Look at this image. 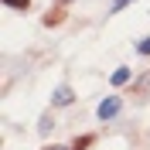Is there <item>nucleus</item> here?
Listing matches in <instances>:
<instances>
[{
  "mask_svg": "<svg viewBox=\"0 0 150 150\" xmlns=\"http://www.w3.org/2000/svg\"><path fill=\"white\" fill-rule=\"evenodd\" d=\"M120 109H123V99L120 96H106L103 103H99V109H96V116H99V120H112V116H120Z\"/></svg>",
  "mask_w": 150,
  "mask_h": 150,
  "instance_id": "nucleus-1",
  "label": "nucleus"
},
{
  "mask_svg": "<svg viewBox=\"0 0 150 150\" xmlns=\"http://www.w3.org/2000/svg\"><path fill=\"white\" fill-rule=\"evenodd\" d=\"M72 103H75V92L68 85H58L55 96H51V106H72Z\"/></svg>",
  "mask_w": 150,
  "mask_h": 150,
  "instance_id": "nucleus-2",
  "label": "nucleus"
},
{
  "mask_svg": "<svg viewBox=\"0 0 150 150\" xmlns=\"http://www.w3.org/2000/svg\"><path fill=\"white\" fill-rule=\"evenodd\" d=\"M130 75H133L130 68H116V72H112V79H109V82H112V85H126V82H130Z\"/></svg>",
  "mask_w": 150,
  "mask_h": 150,
  "instance_id": "nucleus-3",
  "label": "nucleus"
},
{
  "mask_svg": "<svg viewBox=\"0 0 150 150\" xmlns=\"http://www.w3.org/2000/svg\"><path fill=\"white\" fill-rule=\"evenodd\" d=\"M4 7H7V10H28L31 0H4Z\"/></svg>",
  "mask_w": 150,
  "mask_h": 150,
  "instance_id": "nucleus-4",
  "label": "nucleus"
},
{
  "mask_svg": "<svg viewBox=\"0 0 150 150\" xmlns=\"http://www.w3.org/2000/svg\"><path fill=\"white\" fill-rule=\"evenodd\" d=\"M137 51H140V55H150V38H140V41H137Z\"/></svg>",
  "mask_w": 150,
  "mask_h": 150,
  "instance_id": "nucleus-5",
  "label": "nucleus"
},
{
  "mask_svg": "<svg viewBox=\"0 0 150 150\" xmlns=\"http://www.w3.org/2000/svg\"><path fill=\"white\" fill-rule=\"evenodd\" d=\"M126 4H133V0H112V7H109V14H120Z\"/></svg>",
  "mask_w": 150,
  "mask_h": 150,
  "instance_id": "nucleus-6",
  "label": "nucleus"
},
{
  "mask_svg": "<svg viewBox=\"0 0 150 150\" xmlns=\"http://www.w3.org/2000/svg\"><path fill=\"white\" fill-rule=\"evenodd\" d=\"M51 126H55V120H51V116H45V120H41V126H38V130H41V133H51Z\"/></svg>",
  "mask_w": 150,
  "mask_h": 150,
  "instance_id": "nucleus-7",
  "label": "nucleus"
},
{
  "mask_svg": "<svg viewBox=\"0 0 150 150\" xmlns=\"http://www.w3.org/2000/svg\"><path fill=\"white\" fill-rule=\"evenodd\" d=\"M89 143H92V137H82V140H75L72 150H82V147H89Z\"/></svg>",
  "mask_w": 150,
  "mask_h": 150,
  "instance_id": "nucleus-8",
  "label": "nucleus"
},
{
  "mask_svg": "<svg viewBox=\"0 0 150 150\" xmlns=\"http://www.w3.org/2000/svg\"><path fill=\"white\" fill-rule=\"evenodd\" d=\"M45 150H72V147H58V143H51V147H45Z\"/></svg>",
  "mask_w": 150,
  "mask_h": 150,
  "instance_id": "nucleus-9",
  "label": "nucleus"
}]
</instances>
